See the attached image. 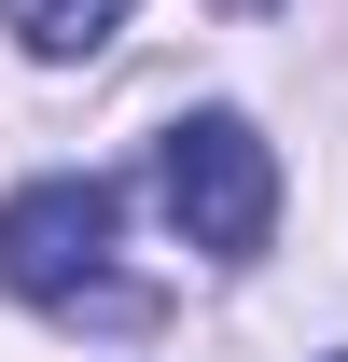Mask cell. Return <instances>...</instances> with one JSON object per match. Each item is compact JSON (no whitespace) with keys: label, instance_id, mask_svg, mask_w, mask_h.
I'll return each instance as SVG.
<instances>
[{"label":"cell","instance_id":"cell-1","mask_svg":"<svg viewBox=\"0 0 348 362\" xmlns=\"http://www.w3.org/2000/svg\"><path fill=\"white\" fill-rule=\"evenodd\" d=\"M112 223H126V181H98V168H56L28 181V195H0V279L28 293V307L56 320H112V334H139L153 320V293H126L112 279Z\"/></svg>","mask_w":348,"mask_h":362},{"label":"cell","instance_id":"cell-2","mask_svg":"<svg viewBox=\"0 0 348 362\" xmlns=\"http://www.w3.org/2000/svg\"><path fill=\"white\" fill-rule=\"evenodd\" d=\"M153 195L195 251H265L279 223V153L251 139V112H181L168 153H153Z\"/></svg>","mask_w":348,"mask_h":362},{"label":"cell","instance_id":"cell-3","mask_svg":"<svg viewBox=\"0 0 348 362\" xmlns=\"http://www.w3.org/2000/svg\"><path fill=\"white\" fill-rule=\"evenodd\" d=\"M0 28L28 56H98L112 28H126V0H0Z\"/></svg>","mask_w":348,"mask_h":362}]
</instances>
